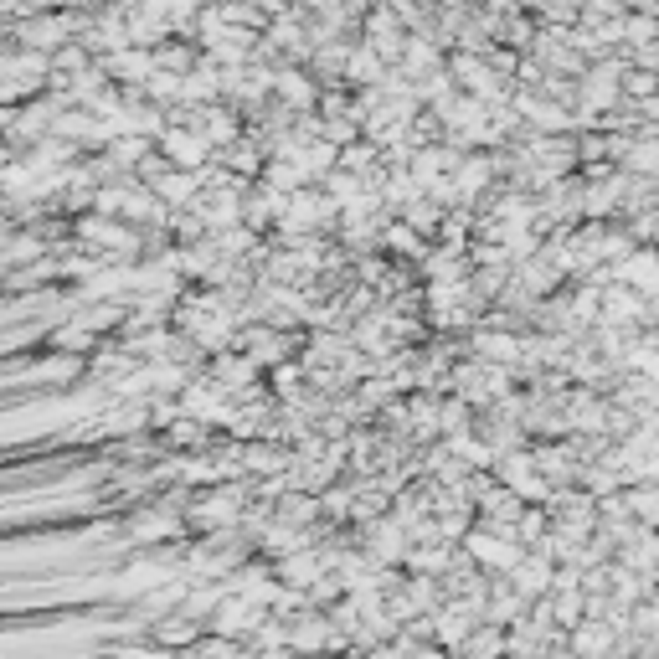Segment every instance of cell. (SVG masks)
<instances>
[{"label":"cell","mask_w":659,"mask_h":659,"mask_svg":"<svg viewBox=\"0 0 659 659\" xmlns=\"http://www.w3.org/2000/svg\"><path fill=\"white\" fill-rule=\"evenodd\" d=\"M629 515L639 520V526H659V479L639 484V490L629 495Z\"/></svg>","instance_id":"obj_2"},{"label":"cell","mask_w":659,"mask_h":659,"mask_svg":"<svg viewBox=\"0 0 659 659\" xmlns=\"http://www.w3.org/2000/svg\"><path fill=\"white\" fill-rule=\"evenodd\" d=\"M464 551H469V562H479L484 572H510L520 562V541L500 536V531H484V526L464 536Z\"/></svg>","instance_id":"obj_1"},{"label":"cell","mask_w":659,"mask_h":659,"mask_svg":"<svg viewBox=\"0 0 659 659\" xmlns=\"http://www.w3.org/2000/svg\"><path fill=\"white\" fill-rule=\"evenodd\" d=\"M474 351L484 356V361H515V351H520V340H510V335H490V330H479L474 335Z\"/></svg>","instance_id":"obj_4"},{"label":"cell","mask_w":659,"mask_h":659,"mask_svg":"<svg viewBox=\"0 0 659 659\" xmlns=\"http://www.w3.org/2000/svg\"><path fill=\"white\" fill-rule=\"evenodd\" d=\"M572 644H582V649H603V644H608V634H603V629H582Z\"/></svg>","instance_id":"obj_6"},{"label":"cell","mask_w":659,"mask_h":659,"mask_svg":"<svg viewBox=\"0 0 659 659\" xmlns=\"http://www.w3.org/2000/svg\"><path fill=\"white\" fill-rule=\"evenodd\" d=\"M381 242H387V248H392V253H402V258H412V263H418V258H423V232H418V227H412V222H402V227H387V237H381Z\"/></svg>","instance_id":"obj_3"},{"label":"cell","mask_w":659,"mask_h":659,"mask_svg":"<svg viewBox=\"0 0 659 659\" xmlns=\"http://www.w3.org/2000/svg\"><path fill=\"white\" fill-rule=\"evenodd\" d=\"M536 11H541L546 21L562 26V21H577V16H582V0H536Z\"/></svg>","instance_id":"obj_5"}]
</instances>
